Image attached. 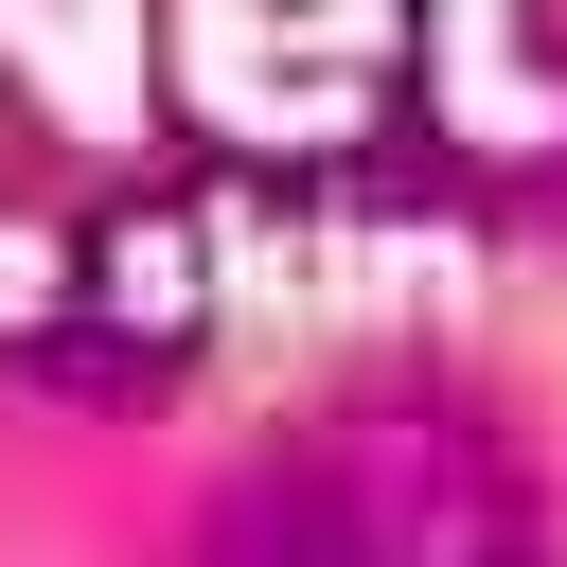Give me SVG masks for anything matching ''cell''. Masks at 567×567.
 Segmentation results:
<instances>
[{
  "instance_id": "1",
  "label": "cell",
  "mask_w": 567,
  "mask_h": 567,
  "mask_svg": "<svg viewBox=\"0 0 567 567\" xmlns=\"http://www.w3.org/2000/svg\"><path fill=\"white\" fill-rule=\"evenodd\" d=\"M195 567H549V514L461 390H337L213 478Z\"/></svg>"
}]
</instances>
